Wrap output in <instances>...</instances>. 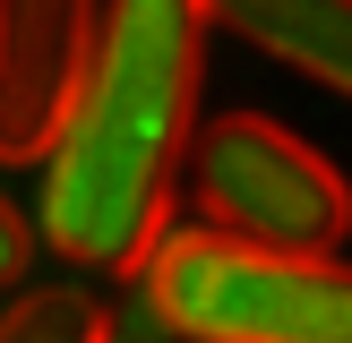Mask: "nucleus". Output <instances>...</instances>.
<instances>
[{
    "label": "nucleus",
    "mask_w": 352,
    "mask_h": 343,
    "mask_svg": "<svg viewBox=\"0 0 352 343\" xmlns=\"http://www.w3.org/2000/svg\"><path fill=\"white\" fill-rule=\"evenodd\" d=\"M198 0H103V43L60 146L43 163V249L129 283L172 232V189L189 180L206 86Z\"/></svg>",
    "instance_id": "f257e3e1"
},
{
    "label": "nucleus",
    "mask_w": 352,
    "mask_h": 343,
    "mask_svg": "<svg viewBox=\"0 0 352 343\" xmlns=\"http://www.w3.org/2000/svg\"><path fill=\"white\" fill-rule=\"evenodd\" d=\"M129 283L181 343H352V257L258 249L206 223H172Z\"/></svg>",
    "instance_id": "f03ea898"
},
{
    "label": "nucleus",
    "mask_w": 352,
    "mask_h": 343,
    "mask_svg": "<svg viewBox=\"0 0 352 343\" xmlns=\"http://www.w3.org/2000/svg\"><path fill=\"white\" fill-rule=\"evenodd\" d=\"M189 198H198L206 232L258 240V249H309L336 257L352 240V180L336 154L292 137L267 112H223L189 146Z\"/></svg>",
    "instance_id": "7ed1b4c3"
},
{
    "label": "nucleus",
    "mask_w": 352,
    "mask_h": 343,
    "mask_svg": "<svg viewBox=\"0 0 352 343\" xmlns=\"http://www.w3.org/2000/svg\"><path fill=\"white\" fill-rule=\"evenodd\" d=\"M95 43L103 0H0V163H52Z\"/></svg>",
    "instance_id": "20e7f679"
},
{
    "label": "nucleus",
    "mask_w": 352,
    "mask_h": 343,
    "mask_svg": "<svg viewBox=\"0 0 352 343\" xmlns=\"http://www.w3.org/2000/svg\"><path fill=\"white\" fill-rule=\"evenodd\" d=\"M198 9H206V26L258 43L292 78L352 103V0H198Z\"/></svg>",
    "instance_id": "39448f33"
},
{
    "label": "nucleus",
    "mask_w": 352,
    "mask_h": 343,
    "mask_svg": "<svg viewBox=\"0 0 352 343\" xmlns=\"http://www.w3.org/2000/svg\"><path fill=\"white\" fill-rule=\"evenodd\" d=\"M103 300L86 283H26L0 309V343H95Z\"/></svg>",
    "instance_id": "423d86ee"
},
{
    "label": "nucleus",
    "mask_w": 352,
    "mask_h": 343,
    "mask_svg": "<svg viewBox=\"0 0 352 343\" xmlns=\"http://www.w3.org/2000/svg\"><path fill=\"white\" fill-rule=\"evenodd\" d=\"M95 343H181V335L164 326V309H155L138 283H120L112 300H103V326H95Z\"/></svg>",
    "instance_id": "0eeeda50"
},
{
    "label": "nucleus",
    "mask_w": 352,
    "mask_h": 343,
    "mask_svg": "<svg viewBox=\"0 0 352 343\" xmlns=\"http://www.w3.org/2000/svg\"><path fill=\"white\" fill-rule=\"evenodd\" d=\"M26 266H34V223L0 198V292H26Z\"/></svg>",
    "instance_id": "6e6552de"
}]
</instances>
